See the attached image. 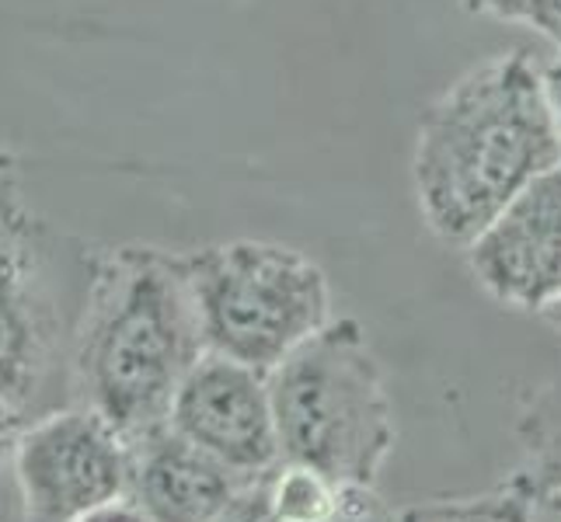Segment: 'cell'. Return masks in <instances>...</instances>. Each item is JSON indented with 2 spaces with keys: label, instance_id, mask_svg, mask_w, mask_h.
I'll return each instance as SVG.
<instances>
[{
  "label": "cell",
  "instance_id": "obj_6",
  "mask_svg": "<svg viewBox=\"0 0 561 522\" xmlns=\"http://www.w3.org/2000/svg\"><path fill=\"white\" fill-rule=\"evenodd\" d=\"M133 446L81 404L53 411L11 442L22 522H77L129 491Z\"/></svg>",
  "mask_w": 561,
  "mask_h": 522
},
{
  "label": "cell",
  "instance_id": "obj_16",
  "mask_svg": "<svg viewBox=\"0 0 561 522\" xmlns=\"http://www.w3.org/2000/svg\"><path fill=\"white\" fill-rule=\"evenodd\" d=\"M213 522H276L273 509H268V498H265V474L251 480V485Z\"/></svg>",
  "mask_w": 561,
  "mask_h": 522
},
{
  "label": "cell",
  "instance_id": "obj_9",
  "mask_svg": "<svg viewBox=\"0 0 561 522\" xmlns=\"http://www.w3.org/2000/svg\"><path fill=\"white\" fill-rule=\"evenodd\" d=\"M129 446L126 495L150 522H213L251 485V477L224 467L217 456L171 429V421Z\"/></svg>",
  "mask_w": 561,
  "mask_h": 522
},
{
  "label": "cell",
  "instance_id": "obj_12",
  "mask_svg": "<svg viewBox=\"0 0 561 522\" xmlns=\"http://www.w3.org/2000/svg\"><path fill=\"white\" fill-rule=\"evenodd\" d=\"M527 474L540 495H561V376L537 386L516 421Z\"/></svg>",
  "mask_w": 561,
  "mask_h": 522
},
{
  "label": "cell",
  "instance_id": "obj_11",
  "mask_svg": "<svg viewBox=\"0 0 561 522\" xmlns=\"http://www.w3.org/2000/svg\"><path fill=\"white\" fill-rule=\"evenodd\" d=\"M345 488L350 485H339L335 477L297 460H279L265 474V498L276 522H332Z\"/></svg>",
  "mask_w": 561,
  "mask_h": 522
},
{
  "label": "cell",
  "instance_id": "obj_1",
  "mask_svg": "<svg viewBox=\"0 0 561 522\" xmlns=\"http://www.w3.org/2000/svg\"><path fill=\"white\" fill-rule=\"evenodd\" d=\"M561 164V126L527 53L468 70L425 108L412 182L425 227L468 247L537 174Z\"/></svg>",
  "mask_w": 561,
  "mask_h": 522
},
{
  "label": "cell",
  "instance_id": "obj_14",
  "mask_svg": "<svg viewBox=\"0 0 561 522\" xmlns=\"http://www.w3.org/2000/svg\"><path fill=\"white\" fill-rule=\"evenodd\" d=\"M28 217L22 206V185H18V158L0 143V241Z\"/></svg>",
  "mask_w": 561,
  "mask_h": 522
},
{
  "label": "cell",
  "instance_id": "obj_5",
  "mask_svg": "<svg viewBox=\"0 0 561 522\" xmlns=\"http://www.w3.org/2000/svg\"><path fill=\"white\" fill-rule=\"evenodd\" d=\"M206 352L273 373L332 324L328 276L304 251L268 241H230L188 251Z\"/></svg>",
  "mask_w": 561,
  "mask_h": 522
},
{
  "label": "cell",
  "instance_id": "obj_2",
  "mask_svg": "<svg viewBox=\"0 0 561 522\" xmlns=\"http://www.w3.org/2000/svg\"><path fill=\"white\" fill-rule=\"evenodd\" d=\"M206 356L185 255L150 244L94 251L73 359V404L137 442L168 425L192 366Z\"/></svg>",
  "mask_w": 561,
  "mask_h": 522
},
{
  "label": "cell",
  "instance_id": "obj_7",
  "mask_svg": "<svg viewBox=\"0 0 561 522\" xmlns=\"http://www.w3.org/2000/svg\"><path fill=\"white\" fill-rule=\"evenodd\" d=\"M171 429L241 477H262L283 460L268 373L206 352L171 404Z\"/></svg>",
  "mask_w": 561,
  "mask_h": 522
},
{
  "label": "cell",
  "instance_id": "obj_4",
  "mask_svg": "<svg viewBox=\"0 0 561 522\" xmlns=\"http://www.w3.org/2000/svg\"><path fill=\"white\" fill-rule=\"evenodd\" d=\"M283 460L311 463L350 488H377L398 425L363 324L332 321L268 373Z\"/></svg>",
  "mask_w": 561,
  "mask_h": 522
},
{
  "label": "cell",
  "instance_id": "obj_17",
  "mask_svg": "<svg viewBox=\"0 0 561 522\" xmlns=\"http://www.w3.org/2000/svg\"><path fill=\"white\" fill-rule=\"evenodd\" d=\"M77 522H150V515H147L129 495H123V498L108 501V506H102V509H94V512L81 515Z\"/></svg>",
  "mask_w": 561,
  "mask_h": 522
},
{
  "label": "cell",
  "instance_id": "obj_19",
  "mask_svg": "<svg viewBox=\"0 0 561 522\" xmlns=\"http://www.w3.org/2000/svg\"><path fill=\"white\" fill-rule=\"evenodd\" d=\"M540 317H545V321H548V324L554 327V332L561 335V297H558V300H554V303L548 306V311H545V314H540Z\"/></svg>",
  "mask_w": 561,
  "mask_h": 522
},
{
  "label": "cell",
  "instance_id": "obj_18",
  "mask_svg": "<svg viewBox=\"0 0 561 522\" xmlns=\"http://www.w3.org/2000/svg\"><path fill=\"white\" fill-rule=\"evenodd\" d=\"M545 84H548V94H551V105H554V115H558V126H561V60H554L548 70H545Z\"/></svg>",
  "mask_w": 561,
  "mask_h": 522
},
{
  "label": "cell",
  "instance_id": "obj_13",
  "mask_svg": "<svg viewBox=\"0 0 561 522\" xmlns=\"http://www.w3.org/2000/svg\"><path fill=\"white\" fill-rule=\"evenodd\" d=\"M471 14L527 25L561 53V0H463Z\"/></svg>",
  "mask_w": 561,
  "mask_h": 522
},
{
  "label": "cell",
  "instance_id": "obj_8",
  "mask_svg": "<svg viewBox=\"0 0 561 522\" xmlns=\"http://www.w3.org/2000/svg\"><path fill=\"white\" fill-rule=\"evenodd\" d=\"M468 265L495 303L548 311L561 297V164L537 174L481 230L468 244Z\"/></svg>",
  "mask_w": 561,
  "mask_h": 522
},
{
  "label": "cell",
  "instance_id": "obj_10",
  "mask_svg": "<svg viewBox=\"0 0 561 522\" xmlns=\"http://www.w3.org/2000/svg\"><path fill=\"white\" fill-rule=\"evenodd\" d=\"M545 495L537 491L530 474L519 467L502 485L481 495L425 498L398 509V522H537Z\"/></svg>",
  "mask_w": 561,
  "mask_h": 522
},
{
  "label": "cell",
  "instance_id": "obj_15",
  "mask_svg": "<svg viewBox=\"0 0 561 522\" xmlns=\"http://www.w3.org/2000/svg\"><path fill=\"white\" fill-rule=\"evenodd\" d=\"M332 522H398V512L374 488H345L342 509Z\"/></svg>",
  "mask_w": 561,
  "mask_h": 522
},
{
  "label": "cell",
  "instance_id": "obj_20",
  "mask_svg": "<svg viewBox=\"0 0 561 522\" xmlns=\"http://www.w3.org/2000/svg\"><path fill=\"white\" fill-rule=\"evenodd\" d=\"M545 506H554V509L561 512V495H548V498H545Z\"/></svg>",
  "mask_w": 561,
  "mask_h": 522
},
{
  "label": "cell",
  "instance_id": "obj_3",
  "mask_svg": "<svg viewBox=\"0 0 561 522\" xmlns=\"http://www.w3.org/2000/svg\"><path fill=\"white\" fill-rule=\"evenodd\" d=\"M94 251L32 212L0 241V439L73 404Z\"/></svg>",
  "mask_w": 561,
  "mask_h": 522
}]
</instances>
